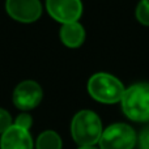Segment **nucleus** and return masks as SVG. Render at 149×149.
Masks as SVG:
<instances>
[{"label":"nucleus","instance_id":"obj_1","mask_svg":"<svg viewBox=\"0 0 149 149\" xmlns=\"http://www.w3.org/2000/svg\"><path fill=\"white\" fill-rule=\"evenodd\" d=\"M102 122L92 110H81L71 122V135L80 147H93L102 136Z\"/></svg>","mask_w":149,"mask_h":149},{"label":"nucleus","instance_id":"obj_2","mask_svg":"<svg viewBox=\"0 0 149 149\" xmlns=\"http://www.w3.org/2000/svg\"><path fill=\"white\" fill-rule=\"evenodd\" d=\"M120 103L130 120L149 122V82H136L127 88Z\"/></svg>","mask_w":149,"mask_h":149},{"label":"nucleus","instance_id":"obj_3","mask_svg":"<svg viewBox=\"0 0 149 149\" xmlns=\"http://www.w3.org/2000/svg\"><path fill=\"white\" fill-rule=\"evenodd\" d=\"M88 92L97 102L113 105L122 101L126 88L122 81L113 74L98 72L93 74L88 81Z\"/></svg>","mask_w":149,"mask_h":149},{"label":"nucleus","instance_id":"obj_4","mask_svg":"<svg viewBox=\"0 0 149 149\" xmlns=\"http://www.w3.org/2000/svg\"><path fill=\"white\" fill-rule=\"evenodd\" d=\"M137 135L126 123H114L103 130L100 139V149H134Z\"/></svg>","mask_w":149,"mask_h":149},{"label":"nucleus","instance_id":"obj_5","mask_svg":"<svg viewBox=\"0 0 149 149\" xmlns=\"http://www.w3.org/2000/svg\"><path fill=\"white\" fill-rule=\"evenodd\" d=\"M49 15L60 24L77 22L82 15L81 0H46Z\"/></svg>","mask_w":149,"mask_h":149},{"label":"nucleus","instance_id":"obj_6","mask_svg":"<svg viewBox=\"0 0 149 149\" xmlns=\"http://www.w3.org/2000/svg\"><path fill=\"white\" fill-rule=\"evenodd\" d=\"M43 92L41 85L33 80H25L15 88L13 92V103L17 109L28 111L37 107L41 103Z\"/></svg>","mask_w":149,"mask_h":149},{"label":"nucleus","instance_id":"obj_7","mask_svg":"<svg viewBox=\"0 0 149 149\" xmlns=\"http://www.w3.org/2000/svg\"><path fill=\"white\" fill-rule=\"evenodd\" d=\"M5 10L13 20L29 24L41 17L42 4L39 0H7Z\"/></svg>","mask_w":149,"mask_h":149},{"label":"nucleus","instance_id":"obj_8","mask_svg":"<svg viewBox=\"0 0 149 149\" xmlns=\"http://www.w3.org/2000/svg\"><path fill=\"white\" fill-rule=\"evenodd\" d=\"M0 149H33L30 132L12 124L1 135Z\"/></svg>","mask_w":149,"mask_h":149},{"label":"nucleus","instance_id":"obj_9","mask_svg":"<svg viewBox=\"0 0 149 149\" xmlns=\"http://www.w3.org/2000/svg\"><path fill=\"white\" fill-rule=\"evenodd\" d=\"M59 34L62 42L70 49L80 47L85 41V29L79 21L77 22L64 24L60 29Z\"/></svg>","mask_w":149,"mask_h":149},{"label":"nucleus","instance_id":"obj_10","mask_svg":"<svg viewBox=\"0 0 149 149\" xmlns=\"http://www.w3.org/2000/svg\"><path fill=\"white\" fill-rule=\"evenodd\" d=\"M62 147L63 143L60 136L51 130L42 132L36 143V149H62Z\"/></svg>","mask_w":149,"mask_h":149},{"label":"nucleus","instance_id":"obj_11","mask_svg":"<svg viewBox=\"0 0 149 149\" xmlns=\"http://www.w3.org/2000/svg\"><path fill=\"white\" fill-rule=\"evenodd\" d=\"M135 13H136V18L140 24L149 26V0H140Z\"/></svg>","mask_w":149,"mask_h":149},{"label":"nucleus","instance_id":"obj_12","mask_svg":"<svg viewBox=\"0 0 149 149\" xmlns=\"http://www.w3.org/2000/svg\"><path fill=\"white\" fill-rule=\"evenodd\" d=\"M13 124L17 126V127H20V128H22V130L29 131L30 127H31V124H33V118L30 116V114L22 113V114H20V115L16 118V120H15V123Z\"/></svg>","mask_w":149,"mask_h":149},{"label":"nucleus","instance_id":"obj_13","mask_svg":"<svg viewBox=\"0 0 149 149\" xmlns=\"http://www.w3.org/2000/svg\"><path fill=\"white\" fill-rule=\"evenodd\" d=\"M12 116L7 110L0 107V135H3L10 126H12Z\"/></svg>","mask_w":149,"mask_h":149},{"label":"nucleus","instance_id":"obj_14","mask_svg":"<svg viewBox=\"0 0 149 149\" xmlns=\"http://www.w3.org/2000/svg\"><path fill=\"white\" fill-rule=\"evenodd\" d=\"M139 149H149V126L144 127L137 137Z\"/></svg>","mask_w":149,"mask_h":149},{"label":"nucleus","instance_id":"obj_15","mask_svg":"<svg viewBox=\"0 0 149 149\" xmlns=\"http://www.w3.org/2000/svg\"><path fill=\"white\" fill-rule=\"evenodd\" d=\"M79 149H98V148H95L93 145V147H79Z\"/></svg>","mask_w":149,"mask_h":149}]
</instances>
